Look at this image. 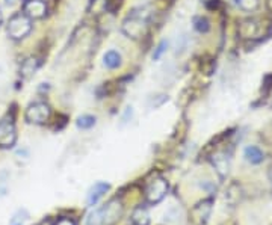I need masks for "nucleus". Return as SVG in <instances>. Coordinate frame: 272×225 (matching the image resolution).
<instances>
[{"mask_svg": "<svg viewBox=\"0 0 272 225\" xmlns=\"http://www.w3.org/2000/svg\"><path fill=\"white\" fill-rule=\"evenodd\" d=\"M109 190V185L106 182H97L88 192V198H86V203L88 206H95L100 199L105 196V193Z\"/></svg>", "mask_w": 272, "mask_h": 225, "instance_id": "obj_8", "label": "nucleus"}, {"mask_svg": "<svg viewBox=\"0 0 272 225\" xmlns=\"http://www.w3.org/2000/svg\"><path fill=\"white\" fill-rule=\"evenodd\" d=\"M56 225H76V224H74L71 219L62 218V219H59V221H58V224H56Z\"/></svg>", "mask_w": 272, "mask_h": 225, "instance_id": "obj_19", "label": "nucleus"}, {"mask_svg": "<svg viewBox=\"0 0 272 225\" xmlns=\"http://www.w3.org/2000/svg\"><path fill=\"white\" fill-rule=\"evenodd\" d=\"M243 156H245L246 160H248L250 163H253V165H259L265 159V153L256 145H248V147H246L245 151H243Z\"/></svg>", "mask_w": 272, "mask_h": 225, "instance_id": "obj_10", "label": "nucleus"}, {"mask_svg": "<svg viewBox=\"0 0 272 225\" xmlns=\"http://www.w3.org/2000/svg\"><path fill=\"white\" fill-rule=\"evenodd\" d=\"M23 14H26L31 20L42 18L47 14V5L44 0H26L23 6Z\"/></svg>", "mask_w": 272, "mask_h": 225, "instance_id": "obj_7", "label": "nucleus"}, {"mask_svg": "<svg viewBox=\"0 0 272 225\" xmlns=\"http://www.w3.org/2000/svg\"><path fill=\"white\" fill-rule=\"evenodd\" d=\"M2 21H3V15H2V12H0V24H2Z\"/></svg>", "mask_w": 272, "mask_h": 225, "instance_id": "obj_20", "label": "nucleus"}, {"mask_svg": "<svg viewBox=\"0 0 272 225\" xmlns=\"http://www.w3.org/2000/svg\"><path fill=\"white\" fill-rule=\"evenodd\" d=\"M150 8L148 6H138L130 11V14L122 21V34L129 38L138 39L142 35H145L147 31V23L150 20Z\"/></svg>", "mask_w": 272, "mask_h": 225, "instance_id": "obj_1", "label": "nucleus"}, {"mask_svg": "<svg viewBox=\"0 0 272 225\" xmlns=\"http://www.w3.org/2000/svg\"><path fill=\"white\" fill-rule=\"evenodd\" d=\"M236 5L246 12L256 11L259 8V0H236Z\"/></svg>", "mask_w": 272, "mask_h": 225, "instance_id": "obj_17", "label": "nucleus"}, {"mask_svg": "<svg viewBox=\"0 0 272 225\" xmlns=\"http://www.w3.org/2000/svg\"><path fill=\"white\" fill-rule=\"evenodd\" d=\"M122 215V203L119 199H111L108 204L89 213L86 225H114Z\"/></svg>", "mask_w": 272, "mask_h": 225, "instance_id": "obj_2", "label": "nucleus"}, {"mask_svg": "<svg viewBox=\"0 0 272 225\" xmlns=\"http://www.w3.org/2000/svg\"><path fill=\"white\" fill-rule=\"evenodd\" d=\"M39 68V61L37 58H28L26 61H23L21 67H20V74L23 79H31L34 77V74L38 71Z\"/></svg>", "mask_w": 272, "mask_h": 225, "instance_id": "obj_9", "label": "nucleus"}, {"mask_svg": "<svg viewBox=\"0 0 272 225\" xmlns=\"http://www.w3.org/2000/svg\"><path fill=\"white\" fill-rule=\"evenodd\" d=\"M17 142V130L14 121L5 118L0 121V148H12Z\"/></svg>", "mask_w": 272, "mask_h": 225, "instance_id": "obj_5", "label": "nucleus"}, {"mask_svg": "<svg viewBox=\"0 0 272 225\" xmlns=\"http://www.w3.org/2000/svg\"><path fill=\"white\" fill-rule=\"evenodd\" d=\"M166 48H168V41L166 39H162L157 47L155 48V52H153V61H159L162 58V55L166 52Z\"/></svg>", "mask_w": 272, "mask_h": 225, "instance_id": "obj_18", "label": "nucleus"}, {"mask_svg": "<svg viewBox=\"0 0 272 225\" xmlns=\"http://www.w3.org/2000/svg\"><path fill=\"white\" fill-rule=\"evenodd\" d=\"M168 192V182L165 179H156L150 183L147 189V203L150 204H159L162 199L166 196Z\"/></svg>", "mask_w": 272, "mask_h": 225, "instance_id": "obj_6", "label": "nucleus"}, {"mask_svg": "<svg viewBox=\"0 0 272 225\" xmlns=\"http://www.w3.org/2000/svg\"><path fill=\"white\" fill-rule=\"evenodd\" d=\"M95 122H97V118L92 116V115H82V116H79L78 121H76L78 127L82 129V130H88V129L94 127Z\"/></svg>", "mask_w": 272, "mask_h": 225, "instance_id": "obj_15", "label": "nucleus"}, {"mask_svg": "<svg viewBox=\"0 0 272 225\" xmlns=\"http://www.w3.org/2000/svg\"><path fill=\"white\" fill-rule=\"evenodd\" d=\"M50 113H52L50 106L42 102H37L26 109V119L31 124H44L50 118Z\"/></svg>", "mask_w": 272, "mask_h": 225, "instance_id": "obj_4", "label": "nucleus"}, {"mask_svg": "<svg viewBox=\"0 0 272 225\" xmlns=\"http://www.w3.org/2000/svg\"><path fill=\"white\" fill-rule=\"evenodd\" d=\"M239 32L242 34L243 38H254L256 34L259 32V26H257V21L254 20H245L240 23V28Z\"/></svg>", "mask_w": 272, "mask_h": 225, "instance_id": "obj_11", "label": "nucleus"}, {"mask_svg": "<svg viewBox=\"0 0 272 225\" xmlns=\"http://www.w3.org/2000/svg\"><path fill=\"white\" fill-rule=\"evenodd\" d=\"M6 2H8V3H9V2H12V0H6Z\"/></svg>", "mask_w": 272, "mask_h": 225, "instance_id": "obj_21", "label": "nucleus"}, {"mask_svg": "<svg viewBox=\"0 0 272 225\" xmlns=\"http://www.w3.org/2000/svg\"><path fill=\"white\" fill-rule=\"evenodd\" d=\"M103 65L109 70H117L121 65V55L115 50H109L103 56Z\"/></svg>", "mask_w": 272, "mask_h": 225, "instance_id": "obj_12", "label": "nucleus"}, {"mask_svg": "<svg viewBox=\"0 0 272 225\" xmlns=\"http://www.w3.org/2000/svg\"><path fill=\"white\" fill-rule=\"evenodd\" d=\"M194 28L198 31L200 34H206L210 29L209 20L204 17H194Z\"/></svg>", "mask_w": 272, "mask_h": 225, "instance_id": "obj_16", "label": "nucleus"}, {"mask_svg": "<svg viewBox=\"0 0 272 225\" xmlns=\"http://www.w3.org/2000/svg\"><path fill=\"white\" fill-rule=\"evenodd\" d=\"M28 219H29V212L26 209H20L12 215L9 225H24Z\"/></svg>", "mask_w": 272, "mask_h": 225, "instance_id": "obj_14", "label": "nucleus"}, {"mask_svg": "<svg viewBox=\"0 0 272 225\" xmlns=\"http://www.w3.org/2000/svg\"><path fill=\"white\" fill-rule=\"evenodd\" d=\"M132 224L133 225H150V215H148L147 209L138 207L132 213Z\"/></svg>", "mask_w": 272, "mask_h": 225, "instance_id": "obj_13", "label": "nucleus"}, {"mask_svg": "<svg viewBox=\"0 0 272 225\" xmlns=\"http://www.w3.org/2000/svg\"><path fill=\"white\" fill-rule=\"evenodd\" d=\"M32 31V20L26 14H15L9 18L6 32L12 39H23L26 38Z\"/></svg>", "mask_w": 272, "mask_h": 225, "instance_id": "obj_3", "label": "nucleus"}]
</instances>
